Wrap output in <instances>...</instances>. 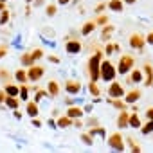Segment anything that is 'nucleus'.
<instances>
[{"mask_svg":"<svg viewBox=\"0 0 153 153\" xmlns=\"http://www.w3.org/2000/svg\"><path fill=\"white\" fill-rule=\"evenodd\" d=\"M45 96H47V92H43V90H38V92H36V96H34V101H36V103H38V101H42Z\"/></svg>","mask_w":153,"mask_h":153,"instance_id":"nucleus-21","label":"nucleus"},{"mask_svg":"<svg viewBox=\"0 0 153 153\" xmlns=\"http://www.w3.org/2000/svg\"><path fill=\"white\" fill-rule=\"evenodd\" d=\"M49 126H51V128H56V126H58V124H56V123H54V121H52V119H49Z\"/></svg>","mask_w":153,"mask_h":153,"instance_id":"nucleus-29","label":"nucleus"},{"mask_svg":"<svg viewBox=\"0 0 153 153\" xmlns=\"http://www.w3.org/2000/svg\"><path fill=\"white\" fill-rule=\"evenodd\" d=\"M68 2H70V0H58V4H61V6L63 4H68Z\"/></svg>","mask_w":153,"mask_h":153,"instance_id":"nucleus-31","label":"nucleus"},{"mask_svg":"<svg viewBox=\"0 0 153 153\" xmlns=\"http://www.w3.org/2000/svg\"><path fill=\"white\" fill-rule=\"evenodd\" d=\"M20 63H22V67H31V65L34 63V58H33V54H31V52H25V54H22V56H20Z\"/></svg>","mask_w":153,"mask_h":153,"instance_id":"nucleus-9","label":"nucleus"},{"mask_svg":"<svg viewBox=\"0 0 153 153\" xmlns=\"http://www.w3.org/2000/svg\"><path fill=\"white\" fill-rule=\"evenodd\" d=\"M4 90H6V94L7 96H20V85H13V83H7V85H4Z\"/></svg>","mask_w":153,"mask_h":153,"instance_id":"nucleus-4","label":"nucleus"},{"mask_svg":"<svg viewBox=\"0 0 153 153\" xmlns=\"http://www.w3.org/2000/svg\"><path fill=\"white\" fill-rule=\"evenodd\" d=\"M22 101H25L27 97H29V88H27V85L25 83H20V96H18Z\"/></svg>","mask_w":153,"mask_h":153,"instance_id":"nucleus-13","label":"nucleus"},{"mask_svg":"<svg viewBox=\"0 0 153 153\" xmlns=\"http://www.w3.org/2000/svg\"><path fill=\"white\" fill-rule=\"evenodd\" d=\"M65 49H67L68 54H76V52H79V51H81V43H79L78 40H72V42H67Z\"/></svg>","mask_w":153,"mask_h":153,"instance_id":"nucleus-3","label":"nucleus"},{"mask_svg":"<svg viewBox=\"0 0 153 153\" xmlns=\"http://www.w3.org/2000/svg\"><path fill=\"white\" fill-rule=\"evenodd\" d=\"M49 59H51V61H52V63H58V61H59V59H58V58H56V56H49Z\"/></svg>","mask_w":153,"mask_h":153,"instance_id":"nucleus-28","label":"nucleus"},{"mask_svg":"<svg viewBox=\"0 0 153 153\" xmlns=\"http://www.w3.org/2000/svg\"><path fill=\"white\" fill-rule=\"evenodd\" d=\"M15 79H16L18 83H27V81H29V76H27V70H24V68L16 70V72H15Z\"/></svg>","mask_w":153,"mask_h":153,"instance_id":"nucleus-8","label":"nucleus"},{"mask_svg":"<svg viewBox=\"0 0 153 153\" xmlns=\"http://www.w3.org/2000/svg\"><path fill=\"white\" fill-rule=\"evenodd\" d=\"M31 54H33V58H34V59H40V58L43 56V51H42V49H34Z\"/></svg>","mask_w":153,"mask_h":153,"instance_id":"nucleus-20","label":"nucleus"},{"mask_svg":"<svg viewBox=\"0 0 153 153\" xmlns=\"http://www.w3.org/2000/svg\"><path fill=\"white\" fill-rule=\"evenodd\" d=\"M13 117H15V119H18V121L22 119V114L18 112V108H16V110H13Z\"/></svg>","mask_w":153,"mask_h":153,"instance_id":"nucleus-23","label":"nucleus"},{"mask_svg":"<svg viewBox=\"0 0 153 153\" xmlns=\"http://www.w3.org/2000/svg\"><path fill=\"white\" fill-rule=\"evenodd\" d=\"M27 76H29V81H38L42 76H43V67L33 63V65L29 67V70H27Z\"/></svg>","mask_w":153,"mask_h":153,"instance_id":"nucleus-1","label":"nucleus"},{"mask_svg":"<svg viewBox=\"0 0 153 153\" xmlns=\"http://www.w3.org/2000/svg\"><path fill=\"white\" fill-rule=\"evenodd\" d=\"M11 78H15V74L11 76V74L7 72V68L0 67V81H2L4 85H7V83H11Z\"/></svg>","mask_w":153,"mask_h":153,"instance_id":"nucleus-7","label":"nucleus"},{"mask_svg":"<svg viewBox=\"0 0 153 153\" xmlns=\"http://www.w3.org/2000/svg\"><path fill=\"white\" fill-rule=\"evenodd\" d=\"M33 126L40 128V126H42V121H40V119H36V117H33Z\"/></svg>","mask_w":153,"mask_h":153,"instance_id":"nucleus-24","label":"nucleus"},{"mask_svg":"<svg viewBox=\"0 0 153 153\" xmlns=\"http://www.w3.org/2000/svg\"><path fill=\"white\" fill-rule=\"evenodd\" d=\"M110 7H112V9H121V4H119V2H112Z\"/></svg>","mask_w":153,"mask_h":153,"instance_id":"nucleus-27","label":"nucleus"},{"mask_svg":"<svg viewBox=\"0 0 153 153\" xmlns=\"http://www.w3.org/2000/svg\"><path fill=\"white\" fill-rule=\"evenodd\" d=\"M72 123H70V117H59L58 119V128H67V126H70Z\"/></svg>","mask_w":153,"mask_h":153,"instance_id":"nucleus-15","label":"nucleus"},{"mask_svg":"<svg viewBox=\"0 0 153 153\" xmlns=\"http://www.w3.org/2000/svg\"><path fill=\"white\" fill-rule=\"evenodd\" d=\"M25 112H27L31 117H36V115H38V105H36V101H29L27 106H25Z\"/></svg>","mask_w":153,"mask_h":153,"instance_id":"nucleus-10","label":"nucleus"},{"mask_svg":"<svg viewBox=\"0 0 153 153\" xmlns=\"http://www.w3.org/2000/svg\"><path fill=\"white\" fill-rule=\"evenodd\" d=\"M47 15L49 16H54L56 15V6H47Z\"/></svg>","mask_w":153,"mask_h":153,"instance_id":"nucleus-22","label":"nucleus"},{"mask_svg":"<svg viewBox=\"0 0 153 153\" xmlns=\"http://www.w3.org/2000/svg\"><path fill=\"white\" fill-rule=\"evenodd\" d=\"M2 2H7V0H2Z\"/></svg>","mask_w":153,"mask_h":153,"instance_id":"nucleus-33","label":"nucleus"},{"mask_svg":"<svg viewBox=\"0 0 153 153\" xmlns=\"http://www.w3.org/2000/svg\"><path fill=\"white\" fill-rule=\"evenodd\" d=\"M123 94V90H121V87L119 85H112V88H110V96H114V97H117V96H121Z\"/></svg>","mask_w":153,"mask_h":153,"instance_id":"nucleus-18","label":"nucleus"},{"mask_svg":"<svg viewBox=\"0 0 153 153\" xmlns=\"http://www.w3.org/2000/svg\"><path fill=\"white\" fill-rule=\"evenodd\" d=\"M81 139L85 140V144H92V139H90V135H83Z\"/></svg>","mask_w":153,"mask_h":153,"instance_id":"nucleus-26","label":"nucleus"},{"mask_svg":"<svg viewBox=\"0 0 153 153\" xmlns=\"http://www.w3.org/2000/svg\"><path fill=\"white\" fill-rule=\"evenodd\" d=\"M7 49H9V43H6V42L0 43V59L7 56Z\"/></svg>","mask_w":153,"mask_h":153,"instance_id":"nucleus-16","label":"nucleus"},{"mask_svg":"<svg viewBox=\"0 0 153 153\" xmlns=\"http://www.w3.org/2000/svg\"><path fill=\"white\" fill-rule=\"evenodd\" d=\"M31 2H33V0H27V4H31Z\"/></svg>","mask_w":153,"mask_h":153,"instance_id":"nucleus-32","label":"nucleus"},{"mask_svg":"<svg viewBox=\"0 0 153 153\" xmlns=\"http://www.w3.org/2000/svg\"><path fill=\"white\" fill-rule=\"evenodd\" d=\"M79 87H81V85H79L78 81H67V83H65V90H67L68 94H78V92H79Z\"/></svg>","mask_w":153,"mask_h":153,"instance_id":"nucleus-6","label":"nucleus"},{"mask_svg":"<svg viewBox=\"0 0 153 153\" xmlns=\"http://www.w3.org/2000/svg\"><path fill=\"white\" fill-rule=\"evenodd\" d=\"M6 97H7V94H6V90L2 88V90H0V108H4V105H6Z\"/></svg>","mask_w":153,"mask_h":153,"instance_id":"nucleus-19","label":"nucleus"},{"mask_svg":"<svg viewBox=\"0 0 153 153\" xmlns=\"http://www.w3.org/2000/svg\"><path fill=\"white\" fill-rule=\"evenodd\" d=\"M96 25H94V22H87L85 25H83V29H81V33L83 34H88V33H92V29H94Z\"/></svg>","mask_w":153,"mask_h":153,"instance_id":"nucleus-17","label":"nucleus"},{"mask_svg":"<svg viewBox=\"0 0 153 153\" xmlns=\"http://www.w3.org/2000/svg\"><path fill=\"white\" fill-rule=\"evenodd\" d=\"M13 47L20 49V36H16V38H15V42H13Z\"/></svg>","mask_w":153,"mask_h":153,"instance_id":"nucleus-25","label":"nucleus"},{"mask_svg":"<svg viewBox=\"0 0 153 153\" xmlns=\"http://www.w3.org/2000/svg\"><path fill=\"white\" fill-rule=\"evenodd\" d=\"M9 20H11V15H9V11H7V9L0 11V25H6Z\"/></svg>","mask_w":153,"mask_h":153,"instance_id":"nucleus-11","label":"nucleus"},{"mask_svg":"<svg viewBox=\"0 0 153 153\" xmlns=\"http://www.w3.org/2000/svg\"><path fill=\"white\" fill-rule=\"evenodd\" d=\"M101 78H103L105 81H110V79L114 78V67H112L108 61H105V63L101 65Z\"/></svg>","mask_w":153,"mask_h":153,"instance_id":"nucleus-2","label":"nucleus"},{"mask_svg":"<svg viewBox=\"0 0 153 153\" xmlns=\"http://www.w3.org/2000/svg\"><path fill=\"white\" fill-rule=\"evenodd\" d=\"M6 106L11 108V110H16V108L20 106V99H18L16 96H7V97H6Z\"/></svg>","mask_w":153,"mask_h":153,"instance_id":"nucleus-5","label":"nucleus"},{"mask_svg":"<svg viewBox=\"0 0 153 153\" xmlns=\"http://www.w3.org/2000/svg\"><path fill=\"white\" fill-rule=\"evenodd\" d=\"M6 9V2H2V0H0V11H4Z\"/></svg>","mask_w":153,"mask_h":153,"instance_id":"nucleus-30","label":"nucleus"},{"mask_svg":"<svg viewBox=\"0 0 153 153\" xmlns=\"http://www.w3.org/2000/svg\"><path fill=\"white\" fill-rule=\"evenodd\" d=\"M67 114H68V117H79L83 112H81V108H78V106H70Z\"/></svg>","mask_w":153,"mask_h":153,"instance_id":"nucleus-14","label":"nucleus"},{"mask_svg":"<svg viewBox=\"0 0 153 153\" xmlns=\"http://www.w3.org/2000/svg\"><path fill=\"white\" fill-rule=\"evenodd\" d=\"M47 90H49V94H51L52 97L59 94V87H58V83H56V81H51V83H49V88H47Z\"/></svg>","mask_w":153,"mask_h":153,"instance_id":"nucleus-12","label":"nucleus"}]
</instances>
